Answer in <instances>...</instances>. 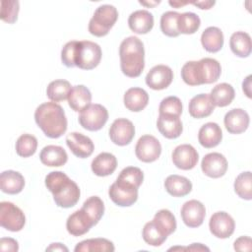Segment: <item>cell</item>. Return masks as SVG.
<instances>
[{"instance_id":"obj_51","label":"cell","mask_w":252,"mask_h":252,"mask_svg":"<svg viewBox=\"0 0 252 252\" xmlns=\"http://www.w3.org/2000/svg\"><path fill=\"white\" fill-rule=\"evenodd\" d=\"M185 249H188V250H197V251H201V250H206V251H209L210 249L204 245H202L201 243H193L191 246H188L186 248H182V250H185Z\"/></svg>"},{"instance_id":"obj_39","label":"cell","mask_w":252,"mask_h":252,"mask_svg":"<svg viewBox=\"0 0 252 252\" xmlns=\"http://www.w3.org/2000/svg\"><path fill=\"white\" fill-rule=\"evenodd\" d=\"M37 148V140L33 135L23 134L16 142V153L22 158L32 156Z\"/></svg>"},{"instance_id":"obj_15","label":"cell","mask_w":252,"mask_h":252,"mask_svg":"<svg viewBox=\"0 0 252 252\" xmlns=\"http://www.w3.org/2000/svg\"><path fill=\"white\" fill-rule=\"evenodd\" d=\"M201 168L207 176L220 178L223 176L227 170V160L225 157L220 153H210L203 158Z\"/></svg>"},{"instance_id":"obj_13","label":"cell","mask_w":252,"mask_h":252,"mask_svg":"<svg viewBox=\"0 0 252 252\" xmlns=\"http://www.w3.org/2000/svg\"><path fill=\"white\" fill-rule=\"evenodd\" d=\"M173 80V72L166 65L154 66L146 76V84L149 88L160 91L166 89Z\"/></svg>"},{"instance_id":"obj_53","label":"cell","mask_w":252,"mask_h":252,"mask_svg":"<svg viewBox=\"0 0 252 252\" xmlns=\"http://www.w3.org/2000/svg\"><path fill=\"white\" fill-rule=\"evenodd\" d=\"M140 4L142 5H145V6H155V5H158L160 3V1H155V2H143V1H139Z\"/></svg>"},{"instance_id":"obj_25","label":"cell","mask_w":252,"mask_h":252,"mask_svg":"<svg viewBox=\"0 0 252 252\" xmlns=\"http://www.w3.org/2000/svg\"><path fill=\"white\" fill-rule=\"evenodd\" d=\"M67 99L69 106L74 111L81 112L91 104L92 94L87 87L83 85H77L72 87Z\"/></svg>"},{"instance_id":"obj_50","label":"cell","mask_w":252,"mask_h":252,"mask_svg":"<svg viewBox=\"0 0 252 252\" xmlns=\"http://www.w3.org/2000/svg\"><path fill=\"white\" fill-rule=\"evenodd\" d=\"M46 251H68V248L63 245L62 243H51L47 248H46Z\"/></svg>"},{"instance_id":"obj_44","label":"cell","mask_w":252,"mask_h":252,"mask_svg":"<svg viewBox=\"0 0 252 252\" xmlns=\"http://www.w3.org/2000/svg\"><path fill=\"white\" fill-rule=\"evenodd\" d=\"M117 179L127 182V183L135 186L136 188H139L140 185L143 183L144 173L139 167L128 166L121 170Z\"/></svg>"},{"instance_id":"obj_22","label":"cell","mask_w":252,"mask_h":252,"mask_svg":"<svg viewBox=\"0 0 252 252\" xmlns=\"http://www.w3.org/2000/svg\"><path fill=\"white\" fill-rule=\"evenodd\" d=\"M157 127L159 133L167 139L178 138L183 130L179 116L173 115L159 114L157 121Z\"/></svg>"},{"instance_id":"obj_10","label":"cell","mask_w":252,"mask_h":252,"mask_svg":"<svg viewBox=\"0 0 252 252\" xmlns=\"http://www.w3.org/2000/svg\"><path fill=\"white\" fill-rule=\"evenodd\" d=\"M136 157L143 162H153L161 154V146L158 140L152 135H144L139 138L135 147Z\"/></svg>"},{"instance_id":"obj_9","label":"cell","mask_w":252,"mask_h":252,"mask_svg":"<svg viewBox=\"0 0 252 252\" xmlns=\"http://www.w3.org/2000/svg\"><path fill=\"white\" fill-rule=\"evenodd\" d=\"M111 201L120 207H130L138 199V188L135 186L118 180L111 184L108 190Z\"/></svg>"},{"instance_id":"obj_42","label":"cell","mask_w":252,"mask_h":252,"mask_svg":"<svg viewBox=\"0 0 252 252\" xmlns=\"http://www.w3.org/2000/svg\"><path fill=\"white\" fill-rule=\"evenodd\" d=\"M20 10V3L17 0H2L1 1V14L2 21L8 24H14L18 19Z\"/></svg>"},{"instance_id":"obj_26","label":"cell","mask_w":252,"mask_h":252,"mask_svg":"<svg viewBox=\"0 0 252 252\" xmlns=\"http://www.w3.org/2000/svg\"><path fill=\"white\" fill-rule=\"evenodd\" d=\"M25 186L24 176L15 170H5L0 175V188L7 194H18Z\"/></svg>"},{"instance_id":"obj_49","label":"cell","mask_w":252,"mask_h":252,"mask_svg":"<svg viewBox=\"0 0 252 252\" xmlns=\"http://www.w3.org/2000/svg\"><path fill=\"white\" fill-rule=\"evenodd\" d=\"M196 7H199L200 9H211L215 5V1H197V2H190Z\"/></svg>"},{"instance_id":"obj_46","label":"cell","mask_w":252,"mask_h":252,"mask_svg":"<svg viewBox=\"0 0 252 252\" xmlns=\"http://www.w3.org/2000/svg\"><path fill=\"white\" fill-rule=\"evenodd\" d=\"M0 250L3 251V252H5V251L16 252V251L19 250L18 241L15 240L14 238L2 237L0 239Z\"/></svg>"},{"instance_id":"obj_47","label":"cell","mask_w":252,"mask_h":252,"mask_svg":"<svg viewBox=\"0 0 252 252\" xmlns=\"http://www.w3.org/2000/svg\"><path fill=\"white\" fill-rule=\"evenodd\" d=\"M251 244L252 241L249 236H240L234 241L233 247L236 251H250L252 248Z\"/></svg>"},{"instance_id":"obj_34","label":"cell","mask_w":252,"mask_h":252,"mask_svg":"<svg viewBox=\"0 0 252 252\" xmlns=\"http://www.w3.org/2000/svg\"><path fill=\"white\" fill-rule=\"evenodd\" d=\"M153 221L157 227L166 236L170 235L176 229L175 217L169 210H159L158 213H156Z\"/></svg>"},{"instance_id":"obj_24","label":"cell","mask_w":252,"mask_h":252,"mask_svg":"<svg viewBox=\"0 0 252 252\" xmlns=\"http://www.w3.org/2000/svg\"><path fill=\"white\" fill-rule=\"evenodd\" d=\"M123 101L128 110L139 112L148 105L149 94L142 88H130L124 94Z\"/></svg>"},{"instance_id":"obj_11","label":"cell","mask_w":252,"mask_h":252,"mask_svg":"<svg viewBox=\"0 0 252 252\" xmlns=\"http://www.w3.org/2000/svg\"><path fill=\"white\" fill-rule=\"evenodd\" d=\"M135 136L133 123L126 118H118L113 121L109 128V138L117 146H126L131 143Z\"/></svg>"},{"instance_id":"obj_19","label":"cell","mask_w":252,"mask_h":252,"mask_svg":"<svg viewBox=\"0 0 252 252\" xmlns=\"http://www.w3.org/2000/svg\"><path fill=\"white\" fill-rule=\"evenodd\" d=\"M94 223L82 210H78L71 214L66 221V228L68 232L74 236H81L87 233Z\"/></svg>"},{"instance_id":"obj_36","label":"cell","mask_w":252,"mask_h":252,"mask_svg":"<svg viewBox=\"0 0 252 252\" xmlns=\"http://www.w3.org/2000/svg\"><path fill=\"white\" fill-rule=\"evenodd\" d=\"M87 216L93 220L94 225L100 220L104 213V205L102 200L97 196H92L88 198L81 208Z\"/></svg>"},{"instance_id":"obj_18","label":"cell","mask_w":252,"mask_h":252,"mask_svg":"<svg viewBox=\"0 0 252 252\" xmlns=\"http://www.w3.org/2000/svg\"><path fill=\"white\" fill-rule=\"evenodd\" d=\"M249 115L242 108H233L224 115V126L230 134H240L249 126Z\"/></svg>"},{"instance_id":"obj_6","label":"cell","mask_w":252,"mask_h":252,"mask_svg":"<svg viewBox=\"0 0 252 252\" xmlns=\"http://www.w3.org/2000/svg\"><path fill=\"white\" fill-rule=\"evenodd\" d=\"M100 46L90 40L78 41L75 66L83 70H92L95 68L101 59Z\"/></svg>"},{"instance_id":"obj_2","label":"cell","mask_w":252,"mask_h":252,"mask_svg":"<svg viewBox=\"0 0 252 252\" xmlns=\"http://www.w3.org/2000/svg\"><path fill=\"white\" fill-rule=\"evenodd\" d=\"M45 186L52 193L55 204L61 208H71L80 199V188L62 171H51L45 176Z\"/></svg>"},{"instance_id":"obj_8","label":"cell","mask_w":252,"mask_h":252,"mask_svg":"<svg viewBox=\"0 0 252 252\" xmlns=\"http://www.w3.org/2000/svg\"><path fill=\"white\" fill-rule=\"evenodd\" d=\"M26 223L23 211L11 202L0 203V224L7 230L20 231Z\"/></svg>"},{"instance_id":"obj_4","label":"cell","mask_w":252,"mask_h":252,"mask_svg":"<svg viewBox=\"0 0 252 252\" xmlns=\"http://www.w3.org/2000/svg\"><path fill=\"white\" fill-rule=\"evenodd\" d=\"M120 68L130 78H137L145 67V49L142 40L137 36H128L119 47Z\"/></svg>"},{"instance_id":"obj_16","label":"cell","mask_w":252,"mask_h":252,"mask_svg":"<svg viewBox=\"0 0 252 252\" xmlns=\"http://www.w3.org/2000/svg\"><path fill=\"white\" fill-rule=\"evenodd\" d=\"M205 206L197 200H189L185 202L181 208V218L188 227L200 226L205 219Z\"/></svg>"},{"instance_id":"obj_5","label":"cell","mask_w":252,"mask_h":252,"mask_svg":"<svg viewBox=\"0 0 252 252\" xmlns=\"http://www.w3.org/2000/svg\"><path fill=\"white\" fill-rule=\"evenodd\" d=\"M118 18L117 9L109 4L100 5L89 23V32L94 36L106 35Z\"/></svg>"},{"instance_id":"obj_37","label":"cell","mask_w":252,"mask_h":252,"mask_svg":"<svg viewBox=\"0 0 252 252\" xmlns=\"http://www.w3.org/2000/svg\"><path fill=\"white\" fill-rule=\"evenodd\" d=\"M201 20L199 16L192 12H185L179 15L178 18V31L180 33L192 34L195 33L200 28Z\"/></svg>"},{"instance_id":"obj_20","label":"cell","mask_w":252,"mask_h":252,"mask_svg":"<svg viewBox=\"0 0 252 252\" xmlns=\"http://www.w3.org/2000/svg\"><path fill=\"white\" fill-rule=\"evenodd\" d=\"M128 26L135 33H148L154 27V16L147 10H137L130 14Z\"/></svg>"},{"instance_id":"obj_23","label":"cell","mask_w":252,"mask_h":252,"mask_svg":"<svg viewBox=\"0 0 252 252\" xmlns=\"http://www.w3.org/2000/svg\"><path fill=\"white\" fill-rule=\"evenodd\" d=\"M222 139L220 127L215 122L204 124L198 133V141L201 146L206 149H211L218 146Z\"/></svg>"},{"instance_id":"obj_14","label":"cell","mask_w":252,"mask_h":252,"mask_svg":"<svg viewBox=\"0 0 252 252\" xmlns=\"http://www.w3.org/2000/svg\"><path fill=\"white\" fill-rule=\"evenodd\" d=\"M198 152L189 144L179 145L172 152V161L179 169L189 170L194 168L198 162Z\"/></svg>"},{"instance_id":"obj_27","label":"cell","mask_w":252,"mask_h":252,"mask_svg":"<svg viewBox=\"0 0 252 252\" xmlns=\"http://www.w3.org/2000/svg\"><path fill=\"white\" fill-rule=\"evenodd\" d=\"M40 161L47 166H62L67 162L68 155L66 151L55 145L45 146L39 155Z\"/></svg>"},{"instance_id":"obj_29","label":"cell","mask_w":252,"mask_h":252,"mask_svg":"<svg viewBox=\"0 0 252 252\" xmlns=\"http://www.w3.org/2000/svg\"><path fill=\"white\" fill-rule=\"evenodd\" d=\"M164 188L166 192L173 197H184L191 192L192 183L187 177L172 174L166 177Z\"/></svg>"},{"instance_id":"obj_41","label":"cell","mask_w":252,"mask_h":252,"mask_svg":"<svg viewBox=\"0 0 252 252\" xmlns=\"http://www.w3.org/2000/svg\"><path fill=\"white\" fill-rule=\"evenodd\" d=\"M143 239L146 243L152 246H160L167 238L166 235H164L154 223L153 220L147 222L144 225L143 231H142Z\"/></svg>"},{"instance_id":"obj_21","label":"cell","mask_w":252,"mask_h":252,"mask_svg":"<svg viewBox=\"0 0 252 252\" xmlns=\"http://www.w3.org/2000/svg\"><path fill=\"white\" fill-rule=\"evenodd\" d=\"M215 109V105L208 94H199L193 96L189 102V114L197 119L210 116Z\"/></svg>"},{"instance_id":"obj_35","label":"cell","mask_w":252,"mask_h":252,"mask_svg":"<svg viewBox=\"0 0 252 252\" xmlns=\"http://www.w3.org/2000/svg\"><path fill=\"white\" fill-rule=\"evenodd\" d=\"M71 84L66 80H55L49 83L46 89L47 97L54 102H59L68 98L71 91Z\"/></svg>"},{"instance_id":"obj_3","label":"cell","mask_w":252,"mask_h":252,"mask_svg":"<svg viewBox=\"0 0 252 252\" xmlns=\"http://www.w3.org/2000/svg\"><path fill=\"white\" fill-rule=\"evenodd\" d=\"M221 67L214 58H202L199 61H188L181 69V78L189 86L212 84L219 80Z\"/></svg>"},{"instance_id":"obj_30","label":"cell","mask_w":252,"mask_h":252,"mask_svg":"<svg viewBox=\"0 0 252 252\" xmlns=\"http://www.w3.org/2000/svg\"><path fill=\"white\" fill-rule=\"evenodd\" d=\"M201 43L205 50L211 53L220 51L223 46V34L217 27L207 28L201 35Z\"/></svg>"},{"instance_id":"obj_48","label":"cell","mask_w":252,"mask_h":252,"mask_svg":"<svg viewBox=\"0 0 252 252\" xmlns=\"http://www.w3.org/2000/svg\"><path fill=\"white\" fill-rule=\"evenodd\" d=\"M251 75L247 76L246 79L243 81L242 83V90L243 92L245 93V94L247 95V97H251V89H250V86H251Z\"/></svg>"},{"instance_id":"obj_28","label":"cell","mask_w":252,"mask_h":252,"mask_svg":"<svg viewBox=\"0 0 252 252\" xmlns=\"http://www.w3.org/2000/svg\"><path fill=\"white\" fill-rule=\"evenodd\" d=\"M92 170L97 176L112 174L117 167V159L110 153H100L92 161Z\"/></svg>"},{"instance_id":"obj_12","label":"cell","mask_w":252,"mask_h":252,"mask_svg":"<svg viewBox=\"0 0 252 252\" xmlns=\"http://www.w3.org/2000/svg\"><path fill=\"white\" fill-rule=\"evenodd\" d=\"M209 227L212 234L218 238H227L229 237L235 227V222L230 215L225 212L215 213L209 221Z\"/></svg>"},{"instance_id":"obj_33","label":"cell","mask_w":252,"mask_h":252,"mask_svg":"<svg viewBox=\"0 0 252 252\" xmlns=\"http://www.w3.org/2000/svg\"><path fill=\"white\" fill-rule=\"evenodd\" d=\"M75 252H112L115 250L113 243L106 238H91L79 242Z\"/></svg>"},{"instance_id":"obj_38","label":"cell","mask_w":252,"mask_h":252,"mask_svg":"<svg viewBox=\"0 0 252 252\" xmlns=\"http://www.w3.org/2000/svg\"><path fill=\"white\" fill-rule=\"evenodd\" d=\"M179 15V13L173 11H167L161 15L160 30L165 35L169 37H176L180 34L177 27Z\"/></svg>"},{"instance_id":"obj_52","label":"cell","mask_w":252,"mask_h":252,"mask_svg":"<svg viewBox=\"0 0 252 252\" xmlns=\"http://www.w3.org/2000/svg\"><path fill=\"white\" fill-rule=\"evenodd\" d=\"M168 3H169V5H170V6H172V7L180 8V7L184 6V5L189 4L190 2H189V1H186V2H182V1H169Z\"/></svg>"},{"instance_id":"obj_1","label":"cell","mask_w":252,"mask_h":252,"mask_svg":"<svg viewBox=\"0 0 252 252\" xmlns=\"http://www.w3.org/2000/svg\"><path fill=\"white\" fill-rule=\"evenodd\" d=\"M34 120L45 136L51 139L61 137L67 130V118L64 109L54 101L38 105L34 111Z\"/></svg>"},{"instance_id":"obj_43","label":"cell","mask_w":252,"mask_h":252,"mask_svg":"<svg viewBox=\"0 0 252 252\" xmlns=\"http://www.w3.org/2000/svg\"><path fill=\"white\" fill-rule=\"evenodd\" d=\"M158 112L164 115L180 116L182 113V102L177 96H167L160 101Z\"/></svg>"},{"instance_id":"obj_40","label":"cell","mask_w":252,"mask_h":252,"mask_svg":"<svg viewBox=\"0 0 252 252\" xmlns=\"http://www.w3.org/2000/svg\"><path fill=\"white\" fill-rule=\"evenodd\" d=\"M234 191L238 197L244 200L252 199V178L250 171L242 172L236 177L234 181Z\"/></svg>"},{"instance_id":"obj_31","label":"cell","mask_w":252,"mask_h":252,"mask_svg":"<svg viewBox=\"0 0 252 252\" xmlns=\"http://www.w3.org/2000/svg\"><path fill=\"white\" fill-rule=\"evenodd\" d=\"M231 51L238 57H247L251 53V37L245 32H235L229 39Z\"/></svg>"},{"instance_id":"obj_32","label":"cell","mask_w":252,"mask_h":252,"mask_svg":"<svg viewBox=\"0 0 252 252\" xmlns=\"http://www.w3.org/2000/svg\"><path fill=\"white\" fill-rule=\"evenodd\" d=\"M235 95L234 89L227 83H220L213 88L210 97L215 106L224 107L231 103Z\"/></svg>"},{"instance_id":"obj_7","label":"cell","mask_w":252,"mask_h":252,"mask_svg":"<svg viewBox=\"0 0 252 252\" xmlns=\"http://www.w3.org/2000/svg\"><path fill=\"white\" fill-rule=\"evenodd\" d=\"M108 119L107 109L98 103L90 104L80 112L78 117L80 125L89 131L100 130Z\"/></svg>"},{"instance_id":"obj_45","label":"cell","mask_w":252,"mask_h":252,"mask_svg":"<svg viewBox=\"0 0 252 252\" xmlns=\"http://www.w3.org/2000/svg\"><path fill=\"white\" fill-rule=\"evenodd\" d=\"M77 45H78V41L72 40V41L67 42L61 50V61L68 68L75 67V57H76Z\"/></svg>"},{"instance_id":"obj_17","label":"cell","mask_w":252,"mask_h":252,"mask_svg":"<svg viewBox=\"0 0 252 252\" xmlns=\"http://www.w3.org/2000/svg\"><path fill=\"white\" fill-rule=\"evenodd\" d=\"M66 144L70 151L80 158H89L94 150L93 141L88 136L79 132L68 134L66 136Z\"/></svg>"}]
</instances>
